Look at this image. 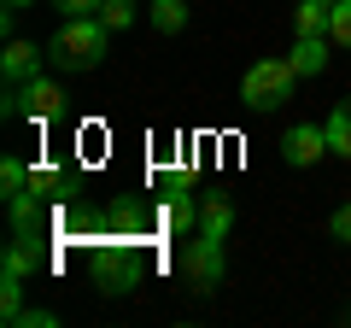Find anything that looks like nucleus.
Masks as SVG:
<instances>
[{"label": "nucleus", "mask_w": 351, "mask_h": 328, "mask_svg": "<svg viewBox=\"0 0 351 328\" xmlns=\"http://www.w3.org/2000/svg\"><path fill=\"white\" fill-rule=\"evenodd\" d=\"M59 240H82V246H106L112 240V211H94V205H64L59 211Z\"/></svg>", "instance_id": "423d86ee"}, {"label": "nucleus", "mask_w": 351, "mask_h": 328, "mask_svg": "<svg viewBox=\"0 0 351 328\" xmlns=\"http://www.w3.org/2000/svg\"><path fill=\"white\" fill-rule=\"evenodd\" d=\"M322 129H328V152L351 159V94L334 106V112H328V124H322Z\"/></svg>", "instance_id": "2eb2a0df"}, {"label": "nucleus", "mask_w": 351, "mask_h": 328, "mask_svg": "<svg viewBox=\"0 0 351 328\" xmlns=\"http://www.w3.org/2000/svg\"><path fill=\"white\" fill-rule=\"evenodd\" d=\"M6 211H12V235H47V194L24 188L6 200Z\"/></svg>", "instance_id": "9d476101"}, {"label": "nucleus", "mask_w": 351, "mask_h": 328, "mask_svg": "<svg viewBox=\"0 0 351 328\" xmlns=\"http://www.w3.org/2000/svg\"><path fill=\"white\" fill-rule=\"evenodd\" d=\"M64 112V89L53 82V76H24V82H12V94H6V117H24V124H47V117Z\"/></svg>", "instance_id": "20e7f679"}, {"label": "nucleus", "mask_w": 351, "mask_h": 328, "mask_svg": "<svg viewBox=\"0 0 351 328\" xmlns=\"http://www.w3.org/2000/svg\"><path fill=\"white\" fill-rule=\"evenodd\" d=\"M199 229H211V235H228L234 229V205H228V194H205L199 200Z\"/></svg>", "instance_id": "4468645a"}, {"label": "nucleus", "mask_w": 351, "mask_h": 328, "mask_svg": "<svg viewBox=\"0 0 351 328\" xmlns=\"http://www.w3.org/2000/svg\"><path fill=\"white\" fill-rule=\"evenodd\" d=\"M0 316H6V323H18V316H24V281H18V276L0 281Z\"/></svg>", "instance_id": "412c9836"}, {"label": "nucleus", "mask_w": 351, "mask_h": 328, "mask_svg": "<svg viewBox=\"0 0 351 328\" xmlns=\"http://www.w3.org/2000/svg\"><path fill=\"white\" fill-rule=\"evenodd\" d=\"M94 281H100V293H135L141 288V258L129 240H106L100 258H94Z\"/></svg>", "instance_id": "39448f33"}, {"label": "nucleus", "mask_w": 351, "mask_h": 328, "mask_svg": "<svg viewBox=\"0 0 351 328\" xmlns=\"http://www.w3.org/2000/svg\"><path fill=\"white\" fill-rule=\"evenodd\" d=\"M41 270H53L47 235H12V240H6V276L29 281V276H41Z\"/></svg>", "instance_id": "0eeeda50"}, {"label": "nucleus", "mask_w": 351, "mask_h": 328, "mask_svg": "<svg viewBox=\"0 0 351 328\" xmlns=\"http://www.w3.org/2000/svg\"><path fill=\"white\" fill-rule=\"evenodd\" d=\"M106 211H112V240H129V246H141V240L152 235V211H147L141 200H129V194H123V200H112Z\"/></svg>", "instance_id": "1a4fd4ad"}, {"label": "nucleus", "mask_w": 351, "mask_h": 328, "mask_svg": "<svg viewBox=\"0 0 351 328\" xmlns=\"http://www.w3.org/2000/svg\"><path fill=\"white\" fill-rule=\"evenodd\" d=\"M41 59H47V47H36V41H6V53H0V71H6V82H24V76H41Z\"/></svg>", "instance_id": "9b49d317"}, {"label": "nucleus", "mask_w": 351, "mask_h": 328, "mask_svg": "<svg viewBox=\"0 0 351 328\" xmlns=\"http://www.w3.org/2000/svg\"><path fill=\"white\" fill-rule=\"evenodd\" d=\"M53 323H59V316H53V311H24V316H18L12 328H53Z\"/></svg>", "instance_id": "b1692460"}, {"label": "nucleus", "mask_w": 351, "mask_h": 328, "mask_svg": "<svg viewBox=\"0 0 351 328\" xmlns=\"http://www.w3.org/2000/svg\"><path fill=\"white\" fill-rule=\"evenodd\" d=\"M164 223H170L176 235H188V229L199 223V200L188 194V182H170V188H164Z\"/></svg>", "instance_id": "f8f14e48"}, {"label": "nucleus", "mask_w": 351, "mask_h": 328, "mask_svg": "<svg viewBox=\"0 0 351 328\" xmlns=\"http://www.w3.org/2000/svg\"><path fill=\"white\" fill-rule=\"evenodd\" d=\"M106 41H112V30L100 24V12L64 18V30L47 41V65H59V71H94L106 59Z\"/></svg>", "instance_id": "f257e3e1"}, {"label": "nucleus", "mask_w": 351, "mask_h": 328, "mask_svg": "<svg viewBox=\"0 0 351 328\" xmlns=\"http://www.w3.org/2000/svg\"><path fill=\"white\" fill-rule=\"evenodd\" d=\"M299 82H304V76L293 71V59H258L246 76H240V100H246L252 112H276V106L293 100Z\"/></svg>", "instance_id": "f03ea898"}, {"label": "nucleus", "mask_w": 351, "mask_h": 328, "mask_svg": "<svg viewBox=\"0 0 351 328\" xmlns=\"http://www.w3.org/2000/svg\"><path fill=\"white\" fill-rule=\"evenodd\" d=\"M328 235H334L339 246H351V205H339V211L328 217Z\"/></svg>", "instance_id": "4be33fe9"}, {"label": "nucleus", "mask_w": 351, "mask_h": 328, "mask_svg": "<svg viewBox=\"0 0 351 328\" xmlns=\"http://www.w3.org/2000/svg\"><path fill=\"white\" fill-rule=\"evenodd\" d=\"M228 235H211V229H193V240L182 246V276H188L193 293H211L228 270V253H223Z\"/></svg>", "instance_id": "7ed1b4c3"}, {"label": "nucleus", "mask_w": 351, "mask_h": 328, "mask_svg": "<svg viewBox=\"0 0 351 328\" xmlns=\"http://www.w3.org/2000/svg\"><path fill=\"white\" fill-rule=\"evenodd\" d=\"M24 6H36V0H6V18H18Z\"/></svg>", "instance_id": "393cba45"}, {"label": "nucleus", "mask_w": 351, "mask_h": 328, "mask_svg": "<svg viewBox=\"0 0 351 328\" xmlns=\"http://www.w3.org/2000/svg\"><path fill=\"white\" fill-rule=\"evenodd\" d=\"M328 41H334V47H351V0H334V12H328Z\"/></svg>", "instance_id": "aec40b11"}, {"label": "nucleus", "mask_w": 351, "mask_h": 328, "mask_svg": "<svg viewBox=\"0 0 351 328\" xmlns=\"http://www.w3.org/2000/svg\"><path fill=\"white\" fill-rule=\"evenodd\" d=\"M152 30L158 36H182L188 30V0H152Z\"/></svg>", "instance_id": "dca6fc26"}, {"label": "nucleus", "mask_w": 351, "mask_h": 328, "mask_svg": "<svg viewBox=\"0 0 351 328\" xmlns=\"http://www.w3.org/2000/svg\"><path fill=\"white\" fill-rule=\"evenodd\" d=\"M64 18H88V12H100V0H53Z\"/></svg>", "instance_id": "5701e85b"}, {"label": "nucleus", "mask_w": 351, "mask_h": 328, "mask_svg": "<svg viewBox=\"0 0 351 328\" xmlns=\"http://www.w3.org/2000/svg\"><path fill=\"white\" fill-rule=\"evenodd\" d=\"M287 59H293V71H299V76H322L328 71V36H299Z\"/></svg>", "instance_id": "ddd939ff"}, {"label": "nucleus", "mask_w": 351, "mask_h": 328, "mask_svg": "<svg viewBox=\"0 0 351 328\" xmlns=\"http://www.w3.org/2000/svg\"><path fill=\"white\" fill-rule=\"evenodd\" d=\"M322 152H328V129H316V124H299V129L281 135V159H287L293 170H311Z\"/></svg>", "instance_id": "6e6552de"}, {"label": "nucleus", "mask_w": 351, "mask_h": 328, "mask_svg": "<svg viewBox=\"0 0 351 328\" xmlns=\"http://www.w3.org/2000/svg\"><path fill=\"white\" fill-rule=\"evenodd\" d=\"M29 188L47 194V200H64V194H71V182H64V170H53V164H29Z\"/></svg>", "instance_id": "f3484780"}, {"label": "nucleus", "mask_w": 351, "mask_h": 328, "mask_svg": "<svg viewBox=\"0 0 351 328\" xmlns=\"http://www.w3.org/2000/svg\"><path fill=\"white\" fill-rule=\"evenodd\" d=\"M100 24L112 30V36L129 30V24H135V0H100Z\"/></svg>", "instance_id": "6ab92c4d"}, {"label": "nucleus", "mask_w": 351, "mask_h": 328, "mask_svg": "<svg viewBox=\"0 0 351 328\" xmlns=\"http://www.w3.org/2000/svg\"><path fill=\"white\" fill-rule=\"evenodd\" d=\"M29 188V164L24 159H0V194L12 200V194H24Z\"/></svg>", "instance_id": "a211bd4d"}]
</instances>
